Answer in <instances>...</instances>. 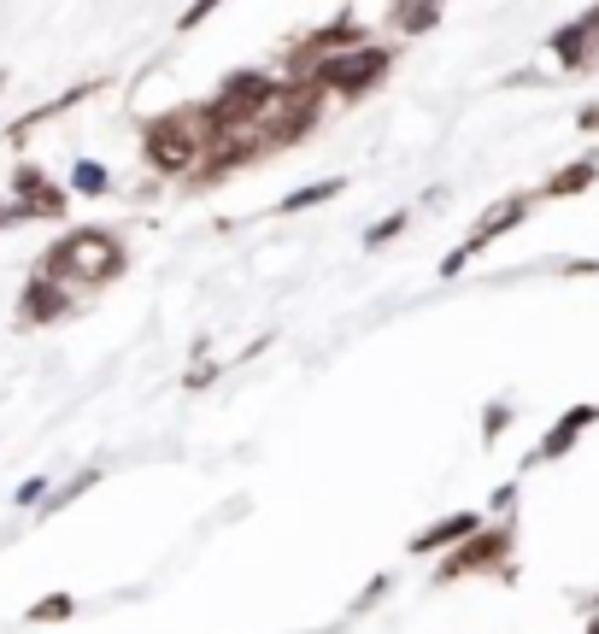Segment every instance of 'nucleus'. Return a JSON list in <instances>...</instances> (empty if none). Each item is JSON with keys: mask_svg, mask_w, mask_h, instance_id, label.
Segmentation results:
<instances>
[{"mask_svg": "<svg viewBox=\"0 0 599 634\" xmlns=\"http://www.w3.org/2000/svg\"><path fill=\"white\" fill-rule=\"evenodd\" d=\"M123 271V253H118V241L112 235H100V230H82V235H66L59 248L48 253V264H41V276L59 282V276H89V282H107Z\"/></svg>", "mask_w": 599, "mask_h": 634, "instance_id": "obj_1", "label": "nucleus"}, {"mask_svg": "<svg viewBox=\"0 0 599 634\" xmlns=\"http://www.w3.org/2000/svg\"><path fill=\"white\" fill-rule=\"evenodd\" d=\"M382 66H388V53H382V48H359V53L323 59V66H318V83H329V89H347V94H359L365 83H377V77H382Z\"/></svg>", "mask_w": 599, "mask_h": 634, "instance_id": "obj_2", "label": "nucleus"}, {"mask_svg": "<svg viewBox=\"0 0 599 634\" xmlns=\"http://www.w3.org/2000/svg\"><path fill=\"white\" fill-rule=\"evenodd\" d=\"M148 159L159 171H182L194 159V135H189V124L182 118H159V124L148 130Z\"/></svg>", "mask_w": 599, "mask_h": 634, "instance_id": "obj_3", "label": "nucleus"}, {"mask_svg": "<svg viewBox=\"0 0 599 634\" xmlns=\"http://www.w3.org/2000/svg\"><path fill=\"white\" fill-rule=\"evenodd\" d=\"M66 212V194L48 189V177L41 171H18V207L12 218H59Z\"/></svg>", "mask_w": 599, "mask_h": 634, "instance_id": "obj_4", "label": "nucleus"}, {"mask_svg": "<svg viewBox=\"0 0 599 634\" xmlns=\"http://www.w3.org/2000/svg\"><path fill=\"white\" fill-rule=\"evenodd\" d=\"M264 100H271V83H264V77H236V83L212 100V124H223V118H241V112H253V107H264Z\"/></svg>", "mask_w": 599, "mask_h": 634, "instance_id": "obj_5", "label": "nucleus"}, {"mask_svg": "<svg viewBox=\"0 0 599 634\" xmlns=\"http://www.w3.org/2000/svg\"><path fill=\"white\" fill-rule=\"evenodd\" d=\"M59 312H71L66 289H59V282H48V276H36L30 289H24V305H18V318H24V323H48V318H59Z\"/></svg>", "mask_w": 599, "mask_h": 634, "instance_id": "obj_6", "label": "nucleus"}, {"mask_svg": "<svg viewBox=\"0 0 599 634\" xmlns=\"http://www.w3.org/2000/svg\"><path fill=\"white\" fill-rule=\"evenodd\" d=\"M71 182H77V194H107V171L89 165V159H82V165L71 171Z\"/></svg>", "mask_w": 599, "mask_h": 634, "instance_id": "obj_7", "label": "nucleus"}, {"mask_svg": "<svg viewBox=\"0 0 599 634\" xmlns=\"http://www.w3.org/2000/svg\"><path fill=\"white\" fill-rule=\"evenodd\" d=\"M59 617H71V600H66V593H48V600L30 611V623H59Z\"/></svg>", "mask_w": 599, "mask_h": 634, "instance_id": "obj_8", "label": "nucleus"}, {"mask_svg": "<svg viewBox=\"0 0 599 634\" xmlns=\"http://www.w3.org/2000/svg\"><path fill=\"white\" fill-rule=\"evenodd\" d=\"M470 529H477L470 517H452V523H441V529H436V535H423V546H441V541H452V535H470Z\"/></svg>", "mask_w": 599, "mask_h": 634, "instance_id": "obj_9", "label": "nucleus"}, {"mask_svg": "<svg viewBox=\"0 0 599 634\" xmlns=\"http://www.w3.org/2000/svg\"><path fill=\"white\" fill-rule=\"evenodd\" d=\"M593 177V165H570L559 182H552V194H576V189H582V182Z\"/></svg>", "mask_w": 599, "mask_h": 634, "instance_id": "obj_10", "label": "nucleus"}]
</instances>
